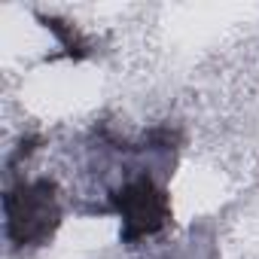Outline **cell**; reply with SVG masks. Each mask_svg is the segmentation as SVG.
Returning a JSON list of instances; mask_svg holds the SVG:
<instances>
[{
  "mask_svg": "<svg viewBox=\"0 0 259 259\" xmlns=\"http://www.w3.org/2000/svg\"><path fill=\"white\" fill-rule=\"evenodd\" d=\"M110 207L122 223V241L125 244L147 241L171 223L168 192L150 174H138L132 180H125L122 186H116L110 192Z\"/></svg>",
  "mask_w": 259,
  "mask_h": 259,
  "instance_id": "2",
  "label": "cell"
},
{
  "mask_svg": "<svg viewBox=\"0 0 259 259\" xmlns=\"http://www.w3.org/2000/svg\"><path fill=\"white\" fill-rule=\"evenodd\" d=\"M7 238L16 247H43L61 226V201L52 180H25L4 198Z\"/></svg>",
  "mask_w": 259,
  "mask_h": 259,
  "instance_id": "1",
  "label": "cell"
},
{
  "mask_svg": "<svg viewBox=\"0 0 259 259\" xmlns=\"http://www.w3.org/2000/svg\"><path fill=\"white\" fill-rule=\"evenodd\" d=\"M46 28L55 34V40L61 43V49L70 55V58H85V55H92V49H89V40L73 28V25H67V22H58V19H46Z\"/></svg>",
  "mask_w": 259,
  "mask_h": 259,
  "instance_id": "3",
  "label": "cell"
}]
</instances>
